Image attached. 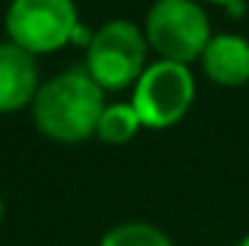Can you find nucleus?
Segmentation results:
<instances>
[{"mask_svg": "<svg viewBox=\"0 0 249 246\" xmlns=\"http://www.w3.org/2000/svg\"><path fill=\"white\" fill-rule=\"evenodd\" d=\"M105 113V90L87 70H67L41 84L32 102L38 130L55 142H84Z\"/></svg>", "mask_w": 249, "mask_h": 246, "instance_id": "f257e3e1", "label": "nucleus"}, {"mask_svg": "<svg viewBox=\"0 0 249 246\" xmlns=\"http://www.w3.org/2000/svg\"><path fill=\"white\" fill-rule=\"evenodd\" d=\"M145 38L162 61L188 64L203 58L212 29L206 12L194 0H157L145 18Z\"/></svg>", "mask_w": 249, "mask_h": 246, "instance_id": "f03ea898", "label": "nucleus"}, {"mask_svg": "<svg viewBox=\"0 0 249 246\" xmlns=\"http://www.w3.org/2000/svg\"><path fill=\"white\" fill-rule=\"evenodd\" d=\"M148 38L130 20H110L87 44V72L102 90H124L145 72Z\"/></svg>", "mask_w": 249, "mask_h": 246, "instance_id": "7ed1b4c3", "label": "nucleus"}, {"mask_svg": "<svg viewBox=\"0 0 249 246\" xmlns=\"http://www.w3.org/2000/svg\"><path fill=\"white\" fill-rule=\"evenodd\" d=\"M6 32L20 50L44 55L75 41L78 15L72 0H12L6 12Z\"/></svg>", "mask_w": 249, "mask_h": 246, "instance_id": "20e7f679", "label": "nucleus"}, {"mask_svg": "<svg viewBox=\"0 0 249 246\" xmlns=\"http://www.w3.org/2000/svg\"><path fill=\"white\" fill-rule=\"evenodd\" d=\"M191 102H194V75L188 72V64L177 61H157L145 67V72L133 84V99H130L142 124L154 130L177 124L188 113Z\"/></svg>", "mask_w": 249, "mask_h": 246, "instance_id": "39448f33", "label": "nucleus"}, {"mask_svg": "<svg viewBox=\"0 0 249 246\" xmlns=\"http://www.w3.org/2000/svg\"><path fill=\"white\" fill-rule=\"evenodd\" d=\"M35 55L18 44H0V113H15L35 102L38 93Z\"/></svg>", "mask_w": 249, "mask_h": 246, "instance_id": "423d86ee", "label": "nucleus"}, {"mask_svg": "<svg viewBox=\"0 0 249 246\" xmlns=\"http://www.w3.org/2000/svg\"><path fill=\"white\" fill-rule=\"evenodd\" d=\"M200 61L214 84L241 87L249 81V41L241 35H212Z\"/></svg>", "mask_w": 249, "mask_h": 246, "instance_id": "0eeeda50", "label": "nucleus"}, {"mask_svg": "<svg viewBox=\"0 0 249 246\" xmlns=\"http://www.w3.org/2000/svg\"><path fill=\"white\" fill-rule=\"evenodd\" d=\"M145 127L136 107L127 102V105H107L102 119H99V127H96V136L102 142H110V145H124L136 136V130Z\"/></svg>", "mask_w": 249, "mask_h": 246, "instance_id": "6e6552de", "label": "nucleus"}, {"mask_svg": "<svg viewBox=\"0 0 249 246\" xmlns=\"http://www.w3.org/2000/svg\"><path fill=\"white\" fill-rule=\"evenodd\" d=\"M99 246H171V238L151 223H122L110 229Z\"/></svg>", "mask_w": 249, "mask_h": 246, "instance_id": "1a4fd4ad", "label": "nucleus"}, {"mask_svg": "<svg viewBox=\"0 0 249 246\" xmlns=\"http://www.w3.org/2000/svg\"><path fill=\"white\" fill-rule=\"evenodd\" d=\"M209 3H217V6H232V3H238V0H209Z\"/></svg>", "mask_w": 249, "mask_h": 246, "instance_id": "9d476101", "label": "nucleus"}, {"mask_svg": "<svg viewBox=\"0 0 249 246\" xmlns=\"http://www.w3.org/2000/svg\"><path fill=\"white\" fill-rule=\"evenodd\" d=\"M238 246H249V235H247V238H244V241H241Z\"/></svg>", "mask_w": 249, "mask_h": 246, "instance_id": "9b49d317", "label": "nucleus"}, {"mask_svg": "<svg viewBox=\"0 0 249 246\" xmlns=\"http://www.w3.org/2000/svg\"><path fill=\"white\" fill-rule=\"evenodd\" d=\"M0 220H3V200H0Z\"/></svg>", "mask_w": 249, "mask_h": 246, "instance_id": "f8f14e48", "label": "nucleus"}]
</instances>
